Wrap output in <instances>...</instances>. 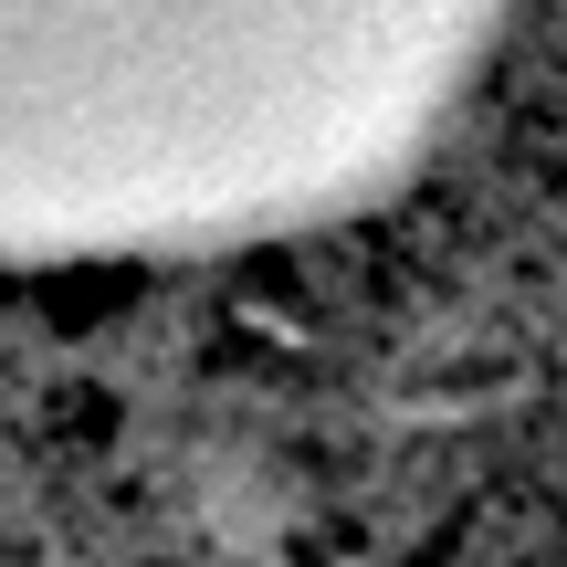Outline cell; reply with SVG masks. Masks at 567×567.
Returning <instances> with one entry per match:
<instances>
[{
  "instance_id": "cell-1",
  "label": "cell",
  "mask_w": 567,
  "mask_h": 567,
  "mask_svg": "<svg viewBox=\"0 0 567 567\" xmlns=\"http://www.w3.org/2000/svg\"><path fill=\"white\" fill-rule=\"evenodd\" d=\"M463 0H0V252L264 221L379 158Z\"/></svg>"
}]
</instances>
